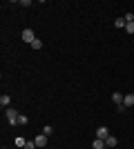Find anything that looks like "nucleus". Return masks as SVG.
Segmentation results:
<instances>
[{
  "mask_svg": "<svg viewBox=\"0 0 134 149\" xmlns=\"http://www.w3.org/2000/svg\"><path fill=\"white\" fill-rule=\"evenodd\" d=\"M5 116H7V120H9V125H13V127L18 125V118H20V113L16 111L13 107H7V109H5Z\"/></svg>",
  "mask_w": 134,
  "mask_h": 149,
  "instance_id": "1",
  "label": "nucleus"
},
{
  "mask_svg": "<svg viewBox=\"0 0 134 149\" xmlns=\"http://www.w3.org/2000/svg\"><path fill=\"white\" fill-rule=\"evenodd\" d=\"M47 138H49V136H45L43 131H40L38 136L34 138V143H36V147H38V149H43V147H47Z\"/></svg>",
  "mask_w": 134,
  "mask_h": 149,
  "instance_id": "2",
  "label": "nucleus"
},
{
  "mask_svg": "<svg viewBox=\"0 0 134 149\" xmlns=\"http://www.w3.org/2000/svg\"><path fill=\"white\" fill-rule=\"evenodd\" d=\"M34 40H36V33H34L32 29H22V42H29V45H32Z\"/></svg>",
  "mask_w": 134,
  "mask_h": 149,
  "instance_id": "3",
  "label": "nucleus"
},
{
  "mask_svg": "<svg viewBox=\"0 0 134 149\" xmlns=\"http://www.w3.org/2000/svg\"><path fill=\"white\" fill-rule=\"evenodd\" d=\"M107 136H112V134H109V129L105 127V125H101V127L96 129V138H101V140H105Z\"/></svg>",
  "mask_w": 134,
  "mask_h": 149,
  "instance_id": "4",
  "label": "nucleus"
},
{
  "mask_svg": "<svg viewBox=\"0 0 134 149\" xmlns=\"http://www.w3.org/2000/svg\"><path fill=\"white\" fill-rule=\"evenodd\" d=\"M123 98H125V93H119V91L112 93V102H114L116 107H121V105H123Z\"/></svg>",
  "mask_w": 134,
  "mask_h": 149,
  "instance_id": "5",
  "label": "nucleus"
},
{
  "mask_svg": "<svg viewBox=\"0 0 134 149\" xmlns=\"http://www.w3.org/2000/svg\"><path fill=\"white\" fill-rule=\"evenodd\" d=\"M123 107H125V109L134 107V93H125V98H123Z\"/></svg>",
  "mask_w": 134,
  "mask_h": 149,
  "instance_id": "6",
  "label": "nucleus"
},
{
  "mask_svg": "<svg viewBox=\"0 0 134 149\" xmlns=\"http://www.w3.org/2000/svg\"><path fill=\"white\" fill-rule=\"evenodd\" d=\"M0 107H2V109H7V107H11V96H7V93H2V96H0Z\"/></svg>",
  "mask_w": 134,
  "mask_h": 149,
  "instance_id": "7",
  "label": "nucleus"
},
{
  "mask_svg": "<svg viewBox=\"0 0 134 149\" xmlns=\"http://www.w3.org/2000/svg\"><path fill=\"white\" fill-rule=\"evenodd\" d=\"M116 145H119V140H116L114 136H107V138H105V147L112 149V147H116Z\"/></svg>",
  "mask_w": 134,
  "mask_h": 149,
  "instance_id": "8",
  "label": "nucleus"
},
{
  "mask_svg": "<svg viewBox=\"0 0 134 149\" xmlns=\"http://www.w3.org/2000/svg\"><path fill=\"white\" fill-rule=\"evenodd\" d=\"M92 147H94V149H105V140H101V138H94Z\"/></svg>",
  "mask_w": 134,
  "mask_h": 149,
  "instance_id": "9",
  "label": "nucleus"
},
{
  "mask_svg": "<svg viewBox=\"0 0 134 149\" xmlns=\"http://www.w3.org/2000/svg\"><path fill=\"white\" fill-rule=\"evenodd\" d=\"M125 25H128V22H125V18H116V20H114V27H116V29H125Z\"/></svg>",
  "mask_w": 134,
  "mask_h": 149,
  "instance_id": "10",
  "label": "nucleus"
},
{
  "mask_svg": "<svg viewBox=\"0 0 134 149\" xmlns=\"http://www.w3.org/2000/svg\"><path fill=\"white\" fill-rule=\"evenodd\" d=\"M29 47H32V49H43V42H40V38H36V40H34Z\"/></svg>",
  "mask_w": 134,
  "mask_h": 149,
  "instance_id": "11",
  "label": "nucleus"
},
{
  "mask_svg": "<svg viewBox=\"0 0 134 149\" xmlns=\"http://www.w3.org/2000/svg\"><path fill=\"white\" fill-rule=\"evenodd\" d=\"M43 134H45V136H51V134H54V127H51V125H45V127H43Z\"/></svg>",
  "mask_w": 134,
  "mask_h": 149,
  "instance_id": "12",
  "label": "nucleus"
},
{
  "mask_svg": "<svg viewBox=\"0 0 134 149\" xmlns=\"http://www.w3.org/2000/svg\"><path fill=\"white\" fill-rule=\"evenodd\" d=\"M18 125H22V127H25V125H29V118H27L25 113H20V118H18Z\"/></svg>",
  "mask_w": 134,
  "mask_h": 149,
  "instance_id": "13",
  "label": "nucleus"
},
{
  "mask_svg": "<svg viewBox=\"0 0 134 149\" xmlns=\"http://www.w3.org/2000/svg\"><path fill=\"white\" fill-rule=\"evenodd\" d=\"M125 31H128L130 36H134V22H128V25H125Z\"/></svg>",
  "mask_w": 134,
  "mask_h": 149,
  "instance_id": "14",
  "label": "nucleus"
},
{
  "mask_svg": "<svg viewBox=\"0 0 134 149\" xmlns=\"http://www.w3.org/2000/svg\"><path fill=\"white\" fill-rule=\"evenodd\" d=\"M16 145H18L20 149H25V145H27V140L25 138H16Z\"/></svg>",
  "mask_w": 134,
  "mask_h": 149,
  "instance_id": "15",
  "label": "nucleus"
},
{
  "mask_svg": "<svg viewBox=\"0 0 134 149\" xmlns=\"http://www.w3.org/2000/svg\"><path fill=\"white\" fill-rule=\"evenodd\" d=\"M123 18H125V22H134V13L130 11V13H125V16H123Z\"/></svg>",
  "mask_w": 134,
  "mask_h": 149,
  "instance_id": "16",
  "label": "nucleus"
},
{
  "mask_svg": "<svg viewBox=\"0 0 134 149\" xmlns=\"http://www.w3.org/2000/svg\"><path fill=\"white\" fill-rule=\"evenodd\" d=\"M25 149H38V147H36V143H34V140H27Z\"/></svg>",
  "mask_w": 134,
  "mask_h": 149,
  "instance_id": "17",
  "label": "nucleus"
},
{
  "mask_svg": "<svg viewBox=\"0 0 134 149\" xmlns=\"http://www.w3.org/2000/svg\"><path fill=\"white\" fill-rule=\"evenodd\" d=\"M2 149H7V147H2Z\"/></svg>",
  "mask_w": 134,
  "mask_h": 149,
  "instance_id": "18",
  "label": "nucleus"
}]
</instances>
